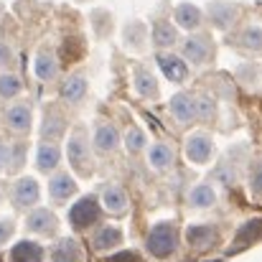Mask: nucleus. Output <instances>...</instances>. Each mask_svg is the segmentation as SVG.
<instances>
[{
	"instance_id": "obj_1",
	"label": "nucleus",
	"mask_w": 262,
	"mask_h": 262,
	"mask_svg": "<svg viewBox=\"0 0 262 262\" xmlns=\"http://www.w3.org/2000/svg\"><path fill=\"white\" fill-rule=\"evenodd\" d=\"M145 245H148V252H150L153 257H158V260L171 257L176 252V247H178V234H176L173 224H168V222L156 224V227L150 229Z\"/></svg>"
},
{
	"instance_id": "obj_2",
	"label": "nucleus",
	"mask_w": 262,
	"mask_h": 262,
	"mask_svg": "<svg viewBox=\"0 0 262 262\" xmlns=\"http://www.w3.org/2000/svg\"><path fill=\"white\" fill-rule=\"evenodd\" d=\"M67 156H69V163L72 168L79 176H92V150H89V140L87 133L82 127H77L69 138V145H67Z\"/></svg>"
},
{
	"instance_id": "obj_3",
	"label": "nucleus",
	"mask_w": 262,
	"mask_h": 262,
	"mask_svg": "<svg viewBox=\"0 0 262 262\" xmlns=\"http://www.w3.org/2000/svg\"><path fill=\"white\" fill-rule=\"evenodd\" d=\"M97 219H99V204L94 196H82L69 211V222L74 229H87Z\"/></svg>"
},
{
	"instance_id": "obj_4",
	"label": "nucleus",
	"mask_w": 262,
	"mask_h": 262,
	"mask_svg": "<svg viewBox=\"0 0 262 262\" xmlns=\"http://www.w3.org/2000/svg\"><path fill=\"white\" fill-rule=\"evenodd\" d=\"M13 204L18 206V209H28V206H33V204H38V196H41V191H38V183L33 181V178H18L15 183H13Z\"/></svg>"
},
{
	"instance_id": "obj_5",
	"label": "nucleus",
	"mask_w": 262,
	"mask_h": 262,
	"mask_svg": "<svg viewBox=\"0 0 262 262\" xmlns=\"http://www.w3.org/2000/svg\"><path fill=\"white\" fill-rule=\"evenodd\" d=\"M56 227H59V222H56L54 211H49V209H36L26 219V229L33 234H41V237H51L56 232Z\"/></svg>"
},
{
	"instance_id": "obj_6",
	"label": "nucleus",
	"mask_w": 262,
	"mask_h": 262,
	"mask_svg": "<svg viewBox=\"0 0 262 262\" xmlns=\"http://www.w3.org/2000/svg\"><path fill=\"white\" fill-rule=\"evenodd\" d=\"M209 18L216 28L227 31L234 26V20L239 18V8L234 3H227V0H219V3H211L209 5Z\"/></svg>"
},
{
	"instance_id": "obj_7",
	"label": "nucleus",
	"mask_w": 262,
	"mask_h": 262,
	"mask_svg": "<svg viewBox=\"0 0 262 262\" xmlns=\"http://www.w3.org/2000/svg\"><path fill=\"white\" fill-rule=\"evenodd\" d=\"M117 143H120L117 130H115L110 122L99 120V122L94 125V138H92L94 150H97V153H102V156H107V153H112V150L117 148Z\"/></svg>"
},
{
	"instance_id": "obj_8",
	"label": "nucleus",
	"mask_w": 262,
	"mask_h": 262,
	"mask_svg": "<svg viewBox=\"0 0 262 262\" xmlns=\"http://www.w3.org/2000/svg\"><path fill=\"white\" fill-rule=\"evenodd\" d=\"M31 122H33V117H31V107H28V104L18 102V104H10V107H8V112H5V125H8L13 133L26 135V133L31 130Z\"/></svg>"
},
{
	"instance_id": "obj_9",
	"label": "nucleus",
	"mask_w": 262,
	"mask_h": 262,
	"mask_svg": "<svg viewBox=\"0 0 262 262\" xmlns=\"http://www.w3.org/2000/svg\"><path fill=\"white\" fill-rule=\"evenodd\" d=\"M102 204L110 214H125L127 206H130V199H127V191L117 183H107L102 188Z\"/></svg>"
},
{
	"instance_id": "obj_10",
	"label": "nucleus",
	"mask_w": 262,
	"mask_h": 262,
	"mask_svg": "<svg viewBox=\"0 0 262 262\" xmlns=\"http://www.w3.org/2000/svg\"><path fill=\"white\" fill-rule=\"evenodd\" d=\"M51 262H84V250L77 239L64 237L51 247Z\"/></svg>"
},
{
	"instance_id": "obj_11",
	"label": "nucleus",
	"mask_w": 262,
	"mask_h": 262,
	"mask_svg": "<svg viewBox=\"0 0 262 262\" xmlns=\"http://www.w3.org/2000/svg\"><path fill=\"white\" fill-rule=\"evenodd\" d=\"M183 56L193 64H206L211 59V41L209 36H191L183 43Z\"/></svg>"
},
{
	"instance_id": "obj_12",
	"label": "nucleus",
	"mask_w": 262,
	"mask_h": 262,
	"mask_svg": "<svg viewBox=\"0 0 262 262\" xmlns=\"http://www.w3.org/2000/svg\"><path fill=\"white\" fill-rule=\"evenodd\" d=\"M33 74L41 79V82H51V79H56V74H59V59L51 54V51H38L36 54V59H33Z\"/></svg>"
},
{
	"instance_id": "obj_13",
	"label": "nucleus",
	"mask_w": 262,
	"mask_h": 262,
	"mask_svg": "<svg viewBox=\"0 0 262 262\" xmlns=\"http://www.w3.org/2000/svg\"><path fill=\"white\" fill-rule=\"evenodd\" d=\"M211 138L209 135H204V133H196V135H191L188 138V143H186V156H188V161H193V163H206L209 161V156H211Z\"/></svg>"
},
{
	"instance_id": "obj_14",
	"label": "nucleus",
	"mask_w": 262,
	"mask_h": 262,
	"mask_svg": "<svg viewBox=\"0 0 262 262\" xmlns=\"http://www.w3.org/2000/svg\"><path fill=\"white\" fill-rule=\"evenodd\" d=\"M59 161H61L59 145L43 140V143L38 145V150H36V166H38V171H41V173H51V171L59 166Z\"/></svg>"
},
{
	"instance_id": "obj_15",
	"label": "nucleus",
	"mask_w": 262,
	"mask_h": 262,
	"mask_svg": "<svg viewBox=\"0 0 262 262\" xmlns=\"http://www.w3.org/2000/svg\"><path fill=\"white\" fill-rule=\"evenodd\" d=\"M171 112L181 125H191L196 120V102L191 94H176L171 99Z\"/></svg>"
},
{
	"instance_id": "obj_16",
	"label": "nucleus",
	"mask_w": 262,
	"mask_h": 262,
	"mask_svg": "<svg viewBox=\"0 0 262 262\" xmlns=\"http://www.w3.org/2000/svg\"><path fill=\"white\" fill-rule=\"evenodd\" d=\"M186 239H188V245H193L199 250H209L216 242V229L209 224H193L186 229Z\"/></svg>"
},
{
	"instance_id": "obj_17",
	"label": "nucleus",
	"mask_w": 262,
	"mask_h": 262,
	"mask_svg": "<svg viewBox=\"0 0 262 262\" xmlns=\"http://www.w3.org/2000/svg\"><path fill=\"white\" fill-rule=\"evenodd\" d=\"M74 191H77V183L69 173H56L49 183V193H51L54 201H67V199L74 196Z\"/></svg>"
},
{
	"instance_id": "obj_18",
	"label": "nucleus",
	"mask_w": 262,
	"mask_h": 262,
	"mask_svg": "<svg viewBox=\"0 0 262 262\" xmlns=\"http://www.w3.org/2000/svg\"><path fill=\"white\" fill-rule=\"evenodd\" d=\"M84 94H87V77H84V74H72V77L61 84V97H64V102H69V104L82 102Z\"/></svg>"
},
{
	"instance_id": "obj_19",
	"label": "nucleus",
	"mask_w": 262,
	"mask_h": 262,
	"mask_svg": "<svg viewBox=\"0 0 262 262\" xmlns=\"http://www.w3.org/2000/svg\"><path fill=\"white\" fill-rule=\"evenodd\" d=\"M41 260H43V247L31 242V239H23V242H18L10 250V262H41Z\"/></svg>"
},
{
	"instance_id": "obj_20",
	"label": "nucleus",
	"mask_w": 262,
	"mask_h": 262,
	"mask_svg": "<svg viewBox=\"0 0 262 262\" xmlns=\"http://www.w3.org/2000/svg\"><path fill=\"white\" fill-rule=\"evenodd\" d=\"M158 67L163 69V74L171 79V82H181V79H186V74H188V69H186V64L173 56V54H158Z\"/></svg>"
},
{
	"instance_id": "obj_21",
	"label": "nucleus",
	"mask_w": 262,
	"mask_h": 262,
	"mask_svg": "<svg viewBox=\"0 0 262 262\" xmlns=\"http://www.w3.org/2000/svg\"><path fill=\"white\" fill-rule=\"evenodd\" d=\"M64 130H67L64 117L56 115V112H49V115L43 117V125H41V138L51 143V140H59V138L64 135Z\"/></svg>"
},
{
	"instance_id": "obj_22",
	"label": "nucleus",
	"mask_w": 262,
	"mask_h": 262,
	"mask_svg": "<svg viewBox=\"0 0 262 262\" xmlns=\"http://www.w3.org/2000/svg\"><path fill=\"white\" fill-rule=\"evenodd\" d=\"M176 20H178V26L181 28H196L199 23H201V10L196 8V5H191V3H181V5H176Z\"/></svg>"
},
{
	"instance_id": "obj_23",
	"label": "nucleus",
	"mask_w": 262,
	"mask_h": 262,
	"mask_svg": "<svg viewBox=\"0 0 262 262\" xmlns=\"http://www.w3.org/2000/svg\"><path fill=\"white\" fill-rule=\"evenodd\" d=\"M92 242H94V250H112L122 242V232L117 227H102V229H97Z\"/></svg>"
},
{
	"instance_id": "obj_24",
	"label": "nucleus",
	"mask_w": 262,
	"mask_h": 262,
	"mask_svg": "<svg viewBox=\"0 0 262 262\" xmlns=\"http://www.w3.org/2000/svg\"><path fill=\"white\" fill-rule=\"evenodd\" d=\"M260 237H262V219H250V222L237 232L234 245H237V247H247V245H252V242L260 239Z\"/></svg>"
},
{
	"instance_id": "obj_25",
	"label": "nucleus",
	"mask_w": 262,
	"mask_h": 262,
	"mask_svg": "<svg viewBox=\"0 0 262 262\" xmlns=\"http://www.w3.org/2000/svg\"><path fill=\"white\" fill-rule=\"evenodd\" d=\"M171 163H173V150L166 143H156L150 148V166L156 171H166V168H171Z\"/></svg>"
},
{
	"instance_id": "obj_26",
	"label": "nucleus",
	"mask_w": 262,
	"mask_h": 262,
	"mask_svg": "<svg viewBox=\"0 0 262 262\" xmlns=\"http://www.w3.org/2000/svg\"><path fill=\"white\" fill-rule=\"evenodd\" d=\"M135 89L140 97H156L158 94V82L153 79V74L148 69H135Z\"/></svg>"
},
{
	"instance_id": "obj_27",
	"label": "nucleus",
	"mask_w": 262,
	"mask_h": 262,
	"mask_svg": "<svg viewBox=\"0 0 262 262\" xmlns=\"http://www.w3.org/2000/svg\"><path fill=\"white\" fill-rule=\"evenodd\" d=\"M214 201H216V193H214V188L206 186V183H199V186L191 188V193H188V204H191V206L206 209V206H211Z\"/></svg>"
},
{
	"instance_id": "obj_28",
	"label": "nucleus",
	"mask_w": 262,
	"mask_h": 262,
	"mask_svg": "<svg viewBox=\"0 0 262 262\" xmlns=\"http://www.w3.org/2000/svg\"><path fill=\"white\" fill-rule=\"evenodd\" d=\"M153 41H156V46H173L178 41V33H176V28L171 23L158 20L156 28H153Z\"/></svg>"
},
{
	"instance_id": "obj_29",
	"label": "nucleus",
	"mask_w": 262,
	"mask_h": 262,
	"mask_svg": "<svg viewBox=\"0 0 262 262\" xmlns=\"http://www.w3.org/2000/svg\"><path fill=\"white\" fill-rule=\"evenodd\" d=\"M239 43L250 51H262V28H257V26L245 28L242 36H239Z\"/></svg>"
},
{
	"instance_id": "obj_30",
	"label": "nucleus",
	"mask_w": 262,
	"mask_h": 262,
	"mask_svg": "<svg viewBox=\"0 0 262 262\" xmlns=\"http://www.w3.org/2000/svg\"><path fill=\"white\" fill-rule=\"evenodd\" d=\"M20 89H23V84L15 74H0V97L3 99H13Z\"/></svg>"
},
{
	"instance_id": "obj_31",
	"label": "nucleus",
	"mask_w": 262,
	"mask_h": 262,
	"mask_svg": "<svg viewBox=\"0 0 262 262\" xmlns=\"http://www.w3.org/2000/svg\"><path fill=\"white\" fill-rule=\"evenodd\" d=\"M125 41L130 49H143V41H145V28L143 23H130L125 28Z\"/></svg>"
},
{
	"instance_id": "obj_32",
	"label": "nucleus",
	"mask_w": 262,
	"mask_h": 262,
	"mask_svg": "<svg viewBox=\"0 0 262 262\" xmlns=\"http://www.w3.org/2000/svg\"><path fill=\"white\" fill-rule=\"evenodd\" d=\"M125 143H127V150H130V153H138V150H143V148H145V133H143V130H138V127H130V130H127Z\"/></svg>"
},
{
	"instance_id": "obj_33",
	"label": "nucleus",
	"mask_w": 262,
	"mask_h": 262,
	"mask_svg": "<svg viewBox=\"0 0 262 262\" xmlns=\"http://www.w3.org/2000/svg\"><path fill=\"white\" fill-rule=\"evenodd\" d=\"M193 102H196V117H199V120H211V117H214L216 107H214V102H211L209 97H199V99H193Z\"/></svg>"
},
{
	"instance_id": "obj_34",
	"label": "nucleus",
	"mask_w": 262,
	"mask_h": 262,
	"mask_svg": "<svg viewBox=\"0 0 262 262\" xmlns=\"http://www.w3.org/2000/svg\"><path fill=\"white\" fill-rule=\"evenodd\" d=\"M13 232H15V224L10 219H0V247L13 237Z\"/></svg>"
},
{
	"instance_id": "obj_35",
	"label": "nucleus",
	"mask_w": 262,
	"mask_h": 262,
	"mask_svg": "<svg viewBox=\"0 0 262 262\" xmlns=\"http://www.w3.org/2000/svg\"><path fill=\"white\" fill-rule=\"evenodd\" d=\"M10 153H13V148L5 145V143H0V171H8L10 168Z\"/></svg>"
},
{
	"instance_id": "obj_36",
	"label": "nucleus",
	"mask_w": 262,
	"mask_h": 262,
	"mask_svg": "<svg viewBox=\"0 0 262 262\" xmlns=\"http://www.w3.org/2000/svg\"><path fill=\"white\" fill-rule=\"evenodd\" d=\"M252 188H255L257 196H262V163H257L255 171H252Z\"/></svg>"
},
{
	"instance_id": "obj_37",
	"label": "nucleus",
	"mask_w": 262,
	"mask_h": 262,
	"mask_svg": "<svg viewBox=\"0 0 262 262\" xmlns=\"http://www.w3.org/2000/svg\"><path fill=\"white\" fill-rule=\"evenodd\" d=\"M110 262H140V255L138 252H120V255H115V257H110Z\"/></svg>"
},
{
	"instance_id": "obj_38",
	"label": "nucleus",
	"mask_w": 262,
	"mask_h": 262,
	"mask_svg": "<svg viewBox=\"0 0 262 262\" xmlns=\"http://www.w3.org/2000/svg\"><path fill=\"white\" fill-rule=\"evenodd\" d=\"M10 59H13V51H10V46H8L5 41H0V67L10 64Z\"/></svg>"
},
{
	"instance_id": "obj_39",
	"label": "nucleus",
	"mask_w": 262,
	"mask_h": 262,
	"mask_svg": "<svg viewBox=\"0 0 262 262\" xmlns=\"http://www.w3.org/2000/svg\"><path fill=\"white\" fill-rule=\"evenodd\" d=\"M0 15H3V3H0Z\"/></svg>"
},
{
	"instance_id": "obj_40",
	"label": "nucleus",
	"mask_w": 262,
	"mask_h": 262,
	"mask_svg": "<svg viewBox=\"0 0 262 262\" xmlns=\"http://www.w3.org/2000/svg\"><path fill=\"white\" fill-rule=\"evenodd\" d=\"M0 201H3V191H0Z\"/></svg>"
}]
</instances>
